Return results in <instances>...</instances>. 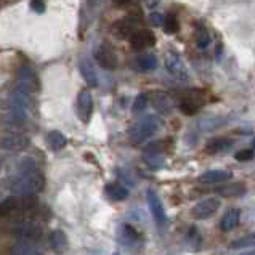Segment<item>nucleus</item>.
Returning a JSON list of instances; mask_svg holds the SVG:
<instances>
[{
    "instance_id": "nucleus-1",
    "label": "nucleus",
    "mask_w": 255,
    "mask_h": 255,
    "mask_svg": "<svg viewBox=\"0 0 255 255\" xmlns=\"http://www.w3.org/2000/svg\"><path fill=\"white\" fill-rule=\"evenodd\" d=\"M45 188V177L39 170L19 172L10 181V191L16 196L37 194Z\"/></svg>"
},
{
    "instance_id": "nucleus-2",
    "label": "nucleus",
    "mask_w": 255,
    "mask_h": 255,
    "mask_svg": "<svg viewBox=\"0 0 255 255\" xmlns=\"http://www.w3.org/2000/svg\"><path fill=\"white\" fill-rule=\"evenodd\" d=\"M161 119L156 116H144L136 124H133L128 130V136L133 143H144L154 135L161 127Z\"/></svg>"
},
{
    "instance_id": "nucleus-3",
    "label": "nucleus",
    "mask_w": 255,
    "mask_h": 255,
    "mask_svg": "<svg viewBox=\"0 0 255 255\" xmlns=\"http://www.w3.org/2000/svg\"><path fill=\"white\" fill-rule=\"evenodd\" d=\"M42 235H43V230L40 225H37L35 222H21L18 227L13 230V236L16 238L19 243L34 244L40 241Z\"/></svg>"
},
{
    "instance_id": "nucleus-4",
    "label": "nucleus",
    "mask_w": 255,
    "mask_h": 255,
    "mask_svg": "<svg viewBox=\"0 0 255 255\" xmlns=\"http://www.w3.org/2000/svg\"><path fill=\"white\" fill-rule=\"evenodd\" d=\"M14 90H19L27 95L39 90V79L32 68L23 66L18 71V84H16V89Z\"/></svg>"
},
{
    "instance_id": "nucleus-5",
    "label": "nucleus",
    "mask_w": 255,
    "mask_h": 255,
    "mask_svg": "<svg viewBox=\"0 0 255 255\" xmlns=\"http://www.w3.org/2000/svg\"><path fill=\"white\" fill-rule=\"evenodd\" d=\"M95 60L100 64L101 68L113 71L118 68L119 60H118V55H116L114 48L109 45V43H101V45L97 48L95 52Z\"/></svg>"
},
{
    "instance_id": "nucleus-6",
    "label": "nucleus",
    "mask_w": 255,
    "mask_h": 255,
    "mask_svg": "<svg viewBox=\"0 0 255 255\" xmlns=\"http://www.w3.org/2000/svg\"><path fill=\"white\" fill-rule=\"evenodd\" d=\"M220 206L222 204L218 198H206L196 204L191 210V214L194 218H198V220H206V218L215 215L218 212V209H220Z\"/></svg>"
},
{
    "instance_id": "nucleus-7",
    "label": "nucleus",
    "mask_w": 255,
    "mask_h": 255,
    "mask_svg": "<svg viewBox=\"0 0 255 255\" xmlns=\"http://www.w3.org/2000/svg\"><path fill=\"white\" fill-rule=\"evenodd\" d=\"M138 26H140V18L138 16H126L122 18L118 23H114L113 26V32L118 35L119 39H130L132 35L138 31Z\"/></svg>"
},
{
    "instance_id": "nucleus-8",
    "label": "nucleus",
    "mask_w": 255,
    "mask_h": 255,
    "mask_svg": "<svg viewBox=\"0 0 255 255\" xmlns=\"http://www.w3.org/2000/svg\"><path fill=\"white\" fill-rule=\"evenodd\" d=\"M29 144H31V140L26 135L21 133H8L0 140V146L6 151H14V152L27 149Z\"/></svg>"
},
{
    "instance_id": "nucleus-9",
    "label": "nucleus",
    "mask_w": 255,
    "mask_h": 255,
    "mask_svg": "<svg viewBox=\"0 0 255 255\" xmlns=\"http://www.w3.org/2000/svg\"><path fill=\"white\" fill-rule=\"evenodd\" d=\"M165 68L178 81H188V69L185 66V63L181 61V58L178 56V53L170 52L165 56Z\"/></svg>"
},
{
    "instance_id": "nucleus-10",
    "label": "nucleus",
    "mask_w": 255,
    "mask_h": 255,
    "mask_svg": "<svg viewBox=\"0 0 255 255\" xmlns=\"http://www.w3.org/2000/svg\"><path fill=\"white\" fill-rule=\"evenodd\" d=\"M146 199H148V206H149V210L152 214V218H154V222L162 227V225L167 223V214H165V209L162 206V201L159 199V196L152 191V189L148 191Z\"/></svg>"
},
{
    "instance_id": "nucleus-11",
    "label": "nucleus",
    "mask_w": 255,
    "mask_h": 255,
    "mask_svg": "<svg viewBox=\"0 0 255 255\" xmlns=\"http://www.w3.org/2000/svg\"><path fill=\"white\" fill-rule=\"evenodd\" d=\"M93 114V97L89 90H82L77 97V116L82 122H89Z\"/></svg>"
},
{
    "instance_id": "nucleus-12",
    "label": "nucleus",
    "mask_w": 255,
    "mask_h": 255,
    "mask_svg": "<svg viewBox=\"0 0 255 255\" xmlns=\"http://www.w3.org/2000/svg\"><path fill=\"white\" fill-rule=\"evenodd\" d=\"M154 43H156L154 34L148 31V29H138L132 37H130V45H132L133 50H146L154 45Z\"/></svg>"
},
{
    "instance_id": "nucleus-13",
    "label": "nucleus",
    "mask_w": 255,
    "mask_h": 255,
    "mask_svg": "<svg viewBox=\"0 0 255 255\" xmlns=\"http://www.w3.org/2000/svg\"><path fill=\"white\" fill-rule=\"evenodd\" d=\"M233 178V172L225 170V169H215V170H207L202 175H199V183L202 185H217L228 181Z\"/></svg>"
},
{
    "instance_id": "nucleus-14",
    "label": "nucleus",
    "mask_w": 255,
    "mask_h": 255,
    "mask_svg": "<svg viewBox=\"0 0 255 255\" xmlns=\"http://www.w3.org/2000/svg\"><path fill=\"white\" fill-rule=\"evenodd\" d=\"M246 193H247V186L246 183H241V181H231V183L217 188V194L225 196V198H241Z\"/></svg>"
},
{
    "instance_id": "nucleus-15",
    "label": "nucleus",
    "mask_w": 255,
    "mask_h": 255,
    "mask_svg": "<svg viewBox=\"0 0 255 255\" xmlns=\"http://www.w3.org/2000/svg\"><path fill=\"white\" fill-rule=\"evenodd\" d=\"M48 243H50V247H52L55 254L61 255L68 251V236H66V233L61 231V230H55V231L50 233Z\"/></svg>"
},
{
    "instance_id": "nucleus-16",
    "label": "nucleus",
    "mask_w": 255,
    "mask_h": 255,
    "mask_svg": "<svg viewBox=\"0 0 255 255\" xmlns=\"http://www.w3.org/2000/svg\"><path fill=\"white\" fill-rule=\"evenodd\" d=\"M239 220H241V212H239L238 209H230L225 212V215L222 217L220 220V228L222 231H231L235 230L238 225H239Z\"/></svg>"
},
{
    "instance_id": "nucleus-17",
    "label": "nucleus",
    "mask_w": 255,
    "mask_h": 255,
    "mask_svg": "<svg viewBox=\"0 0 255 255\" xmlns=\"http://www.w3.org/2000/svg\"><path fill=\"white\" fill-rule=\"evenodd\" d=\"M79 71H81V74L84 77V81L89 84L90 87H97L98 85V77H97V72H95L93 66L90 60H87V58H82L81 63H79Z\"/></svg>"
},
{
    "instance_id": "nucleus-18",
    "label": "nucleus",
    "mask_w": 255,
    "mask_h": 255,
    "mask_svg": "<svg viewBox=\"0 0 255 255\" xmlns=\"http://www.w3.org/2000/svg\"><path fill=\"white\" fill-rule=\"evenodd\" d=\"M231 146V140L230 138H225V136H217L209 140L206 144V152L209 154H218V152H223L227 151Z\"/></svg>"
},
{
    "instance_id": "nucleus-19",
    "label": "nucleus",
    "mask_w": 255,
    "mask_h": 255,
    "mask_svg": "<svg viewBox=\"0 0 255 255\" xmlns=\"http://www.w3.org/2000/svg\"><path fill=\"white\" fill-rule=\"evenodd\" d=\"M11 215H19L18 196H10V198L0 202V217H11Z\"/></svg>"
},
{
    "instance_id": "nucleus-20",
    "label": "nucleus",
    "mask_w": 255,
    "mask_h": 255,
    "mask_svg": "<svg viewBox=\"0 0 255 255\" xmlns=\"http://www.w3.org/2000/svg\"><path fill=\"white\" fill-rule=\"evenodd\" d=\"M135 64L140 71H152L157 68V58L152 53H141L135 58Z\"/></svg>"
},
{
    "instance_id": "nucleus-21",
    "label": "nucleus",
    "mask_w": 255,
    "mask_h": 255,
    "mask_svg": "<svg viewBox=\"0 0 255 255\" xmlns=\"http://www.w3.org/2000/svg\"><path fill=\"white\" fill-rule=\"evenodd\" d=\"M105 191L109 198L114 199V201H124V199H127V196H128V189L126 186H122L119 181H114V183L106 185Z\"/></svg>"
},
{
    "instance_id": "nucleus-22",
    "label": "nucleus",
    "mask_w": 255,
    "mask_h": 255,
    "mask_svg": "<svg viewBox=\"0 0 255 255\" xmlns=\"http://www.w3.org/2000/svg\"><path fill=\"white\" fill-rule=\"evenodd\" d=\"M47 143H48V148L53 149V151H60L66 146V136H64L61 132H58V130H52L48 135H47Z\"/></svg>"
},
{
    "instance_id": "nucleus-23",
    "label": "nucleus",
    "mask_w": 255,
    "mask_h": 255,
    "mask_svg": "<svg viewBox=\"0 0 255 255\" xmlns=\"http://www.w3.org/2000/svg\"><path fill=\"white\" fill-rule=\"evenodd\" d=\"M199 108H201V101L196 98L194 95L183 98V100H181V103H180V111L185 113L186 116H194L196 113L199 111Z\"/></svg>"
},
{
    "instance_id": "nucleus-24",
    "label": "nucleus",
    "mask_w": 255,
    "mask_h": 255,
    "mask_svg": "<svg viewBox=\"0 0 255 255\" xmlns=\"http://www.w3.org/2000/svg\"><path fill=\"white\" fill-rule=\"evenodd\" d=\"M152 105H154V108L162 114H169L172 111L170 98L167 97L165 93H154L152 95Z\"/></svg>"
},
{
    "instance_id": "nucleus-25",
    "label": "nucleus",
    "mask_w": 255,
    "mask_h": 255,
    "mask_svg": "<svg viewBox=\"0 0 255 255\" xmlns=\"http://www.w3.org/2000/svg\"><path fill=\"white\" fill-rule=\"evenodd\" d=\"M10 255H43L37 247L29 243H18L10 249Z\"/></svg>"
},
{
    "instance_id": "nucleus-26",
    "label": "nucleus",
    "mask_w": 255,
    "mask_h": 255,
    "mask_svg": "<svg viewBox=\"0 0 255 255\" xmlns=\"http://www.w3.org/2000/svg\"><path fill=\"white\" fill-rule=\"evenodd\" d=\"M252 246H255V233H249V235H246L243 238H238L230 244L231 249H244V247H252Z\"/></svg>"
},
{
    "instance_id": "nucleus-27",
    "label": "nucleus",
    "mask_w": 255,
    "mask_h": 255,
    "mask_svg": "<svg viewBox=\"0 0 255 255\" xmlns=\"http://www.w3.org/2000/svg\"><path fill=\"white\" fill-rule=\"evenodd\" d=\"M196 43H198L199 48H207V45L210 43L209 31L202 24H198V27H196Z\"/></svg>"
},
{
    "instance_id": "nucleus-28",
    "label": "nucleus",
    "mask_w": 255,
    "mask_h": 255,
    "mask_svg": "<svg viewBox=\"0 0 255 255\" xmlns=\"http://www.w3.org/2000/svg\"><path fill=\"white\" fill-rule=\"evenodd\" d=\"M164 32L165 34H175L178 32V19L175 18V14H167L165 21H164Z\"/></svg>"
},
{
    "instance_id": "nucleus-29",
    "label": "nucleus",
    "mask_w": 255,
    "mask_h": 255,
    "mask_svg": "<svg viewBox=\"0 0 255 255\" xmlns=\"http://www.w3.org/2000/svg\"><path fill=\"white\" fill-rule=\"evenodd\" d=\"M144 162H146L152 170H159L164 165V157L161 154H146L144 156Z\"/></svg>"
},
{
    "instance_id": "nucleus-30",
    "label": "nucleus",
    "mask_w": 255,
    "mask_h": 255,
    "mask_svg": "<svg viewBox=\"0 0 255 255\" xmlns=\"http://www.w3.org/2000/svg\"><path fill=\"white\" fill-rule=\"evenodd\" d=\"M148 106V95L146 93H140L138 97L135 98V101H133V113L135 114H140V113H143L144 111V108Z\"/></svg>"
},
{
    "instance_id": "nucleus-31",
    "label": "nucleus",
    "mask_w": 255,
    "mask_h": 255,
    "mask_svg": "<svg viewBox=\"0 0 255 255\" xmlns=\"http://www.w3.org/2000/svg\"><path fill=\"white\" fill-rule=\"evenodd\" d=\"M254 151L252 149H241V151H238L236 154H235V157H236V161H239V162H249V161H252L254 159Z\"/></svg>"
},
{
    "instance_id": "nucleus-32",
    "label": "nucleus",
    "mask_w": 255,
    "mask_h": 255,
    "mask_svg": "<svg viewBox=\"0 0 255 255\" xmlns=\"http://www.w3.org/2000/svg\"><path fill=\"white\" fill-rule=\"evenodd\" d=\"M29 6H31V10L34 13H39V14H42L43 11H45V8H47L45 2H43V0H31Z\"/></svg>"
},
{
    "instance_id": "nucleus-33",
    "label": "nucleus",
    "mask_w": 255,
    "mask_h": 255,
    "mask_svg": "<svg viewBox=\"0 0 255 255\" xmlns=\"http://www.w3.org/2000/svg\"><path fill=\"white\" fill-rule=\"evenodd\" d=\"M149 21H151L152 26H164L165 16L162 13H159V11H152L151 16H149Z\"/></svg>"
},
{
    "instance_id": "nucleus-34",
    "label": "nucleus",
    "mask_w": 255,
    "mask_h": 255,
    "mask_svg": "<svg viewBox=\"0 0 255 255\" xmlns=\"http://www.w3.org/2000/svg\"><path fill=\"white\" fill-rule=\"evenodd\" d=\"M124 231H126V236L130 239V241H138V239H140V235H138L130 225H126V227H124Z\"/></svg>"
},
{
    "instance_id": "nucleus-35",
    "label": "nucleus",
    "mask_w": 255,
    "mask_h": 255,
    "mask_svg": "<svg viewBox=\"0 0 255 255\" xmlns=\"http://www.w3.org/2000/svg\"><path fill=\"white\" fill-rule=\"evenodd\" d=\"M101 2H103V0H89V5H90V6H97V5L101 3Z\"/></svg>"
},
{
    "instance_id": "nucleus-36",
    "label": "nucleus",
    "mask_w": 255,
    "mask_h": 255,
    "mask_svg": "<svg viewBox=\"0 0 255 255\" xmlns=\"http://www.w3.org/2000/svg\"><path fill=\"white\" fill-rule=\"evenodd\" d=\"M241 255H255V251H249V252H244Z\"/></svg>"
},
{
    "instance_id": "nucleus-37",
    "label": "nucleus",
    "mask_w": 255,
    "mask_h": 255,
    "mask_svg": "<svg viewBox=\"0 0 255 255\" xmlns=\"http://www.w3.org/2000/svg\"><path fill=\"white\" fill-rule=\"evenodd\" d=\"M252 144H254V148H255V138H254V140H252Z\"/></svg>"
},
{
    "instance_id": "nucleus-38",
    "label": "nucleus",
    "mask_w": 255,
    "mask_h": 255,
    "mask_svg": "<svg viewBox=\"0 0 255 255\" xmlns=\"http://www.w3.org/2000/svg\"><path fill=\"white\" fill-rule=\"evenodd\" d=\"M113 255H121V254H118V252H116V254H113Z\"/></svg>"
}]
</instances>
